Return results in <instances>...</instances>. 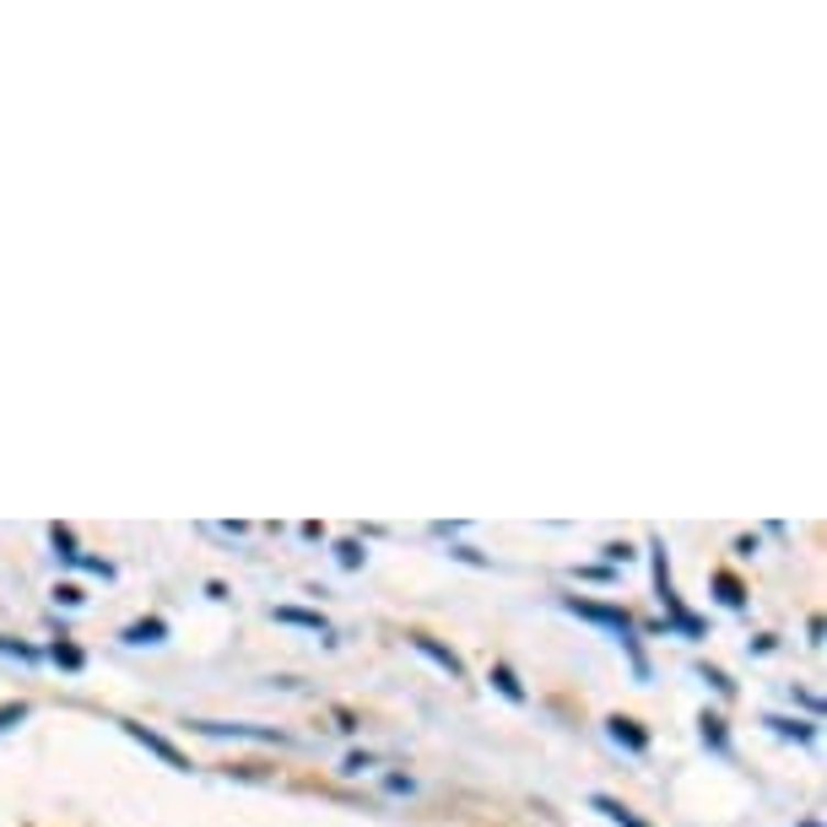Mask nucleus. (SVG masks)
I'll return each mask as SVG.
<instances>
[{
	"label": "nucleus",
	"instance_id": "1",
	"mask_svg": "<svg viewBox=\"0 0 827 827\" xmlns=\"http://www.w3.org/2000/svg\"><path fill=\"white\" fill-rule=\"evenodd\" d=\"M573 617H584V622H595V628H606V633H617V643L628 649V660H633L638 676H649V665H643V654H638V633H633V617L628 611H611V606H595V600H578V595H569L563 600Z\"/></svg>",
	"mask_w": 827,
	"mask_h": 827
},
{
	"label": "nucleus",
	"instance_id": "2",
	"mask_svg": "<svg viewBox=\"0 0 827 827\" xmlns=\"http://www.w3.org/2000/svg\"><path fill=\"white\" fill-rule=\"evenodd\" d=\"M125 736H130V741H141V747H146L152 758H163L168 768H190V758H185L179 747H168V741H163V736H152L146 725H130V719H125Z\"/></svg>",
	"mask_w": 827,
	"mask_h": 827
},
{
	"label": "nucleus",
	"instance_id": "3",
	"mask_svg": "<svg viewBox=\"0 0 827 827\" xmlns=\"http://www.w3.org/2000/svg\"><path fill=\"white\" fill-rule=\"evenodd\" d=\"M411 649H417V654H428V660H433V665H439L444 676H465L460 654H454V649H444V643H433L428 633H417V638H411Z\"/></svg>",
	"mask_w": 827,
	"mask_h": 827
},
{
	"label": "nucleus",
	"instance_id": "4",
	"mask_svg": "<svg viewBox=\"0 0 827 827\" xmlns=\"http://www.w3.org/2000/svg\"><path fill=\"white\" fill-rule=\"evenodd\" d=\"M606 736H611V741H617V747H628V752H649V736H643V730H638L633 719H622V714H617V719H606Z\"/></svg>",
	"mask_w": 827,
	"mask_h": 827
},
{
	"label": "nucleus",
	"instance_id": "5",
	"mask_svg": "<svg viewBox=\"0 0 827 827\" xmlns=\"http://www.w3.org/2000/svg\"><path fill=\"white\" fill-rule=\"evenodd\" d=\"M195 730H206V736H244V741H282L276 730H255V725H217V719H195Z\"/></svg>",
	"mask_w": 827,
	"mask_h": 827
},
{
	"label": "nucleus",
	"instance_id": "6",
	"mask_svg": "<svg viewBox=\"0 0 827 827\" xmlns=\"http://www.w3.org/2000/svg\"><path fill=\"white\" fill-rule=\"evenodd\" d=\"M276 622H293V628H309V633L330 638V622L319 611H298V606H276Z\"/></svg>",
	"mask_w": 827,
	"mask_h": 827
},
{
	"label": "nucleus",
	"instance_id": "7",
	"mask_svg": "<svg viewBox=\"0 0 827 827\" xmlns=\"http://www.w3.org/2000/svg\"><path fill=\"white\" fill-rule=\"evenodd\" d=\"M589 806H595V812H600L606 823H617V827H649V823H638V817L628 812V806H622V801H611V795H595Z\"/></svg>",
	"mask_w": 827,
	"mask_h": 827
},
{
	"label": "nucleus",
	"instance_id": "8",
	"mask_svg": "<svg viewBox=\"0 0 827 827\" xmlns=\"http://www.w3.org/2000/svg\"><path fill=\"white\" fill-rule=\"evenodd\" d=\"M163 638H168L163 617H146V622H130L125 628V643H163Z\"/></svg>",
	"mask_w": 827,
	"mask_h": 827
},
{
	"label": "nucleus",
	"instance_id": "9",
	"mask_svg": "<svg viewBox=\"0 0 827 827\" xmlns=\"http://www.w3.org/2000/svg\"><path fill=\"white\" fill-rule=\"evenodd\" d=\"M487 682H493V687H498L509 703H525V687H519V676H514L509 665H493V676H487Z\"/></svg>",
	"mask_w": 827,
	"mask_h": 827
},
{
	"label": "nucleus",
	"instance_id": "10",
	"mask_svg": "<svg viewBox=\"0 0 827 827\" xmlns=\"http://www.w3.org/2000/svg\"><path fill=\"white\" fill-rule=\"evenodd\" d=\"M703 741H708L714 752H725V747H730V741H725V719H719V714H703Z\"/></svg>",
	"mask_w": 827,
	"mask_h": 827
},
{
	"label": "nucleus",
	"instance_id": "11",
	"mask_svg": "<svg viewBox=\"0 0 827 827\" xmlns=\"http://www.w3.org/2000/svg\"><path fill=\"white\" fill-rule=\"evenodd\" d=\"M49 541H55V552H60L65 563H81V552H76V536H70L65 525H55V530H49Z\"/></svg>",
	"mask_w": 827,
	"mask_h": 827
},
{
	"label": "nucleus",
	"instance_id": "12",
	"mask_svg": "<svg viewBox=\"0 0 827 827\" xmlns=\"http://www.w3.org/2000/svg\"><path fill=\"white\" fill-rule=\"evenodd\" d=\"M768 725H773L779 736H795V741H812V736H817V725H795V719H768Z\"/></svg>",
	"mask_w": 827,
	"mask_h": 827
},
{
	"label": "nucleus",
	"instance_id": "13",
	"mask_svg": "<svg viewBox=\"0 0 827 827\" xmlns=\"http://www.w3.org/2000/svg\"><path fill=\"white\" fill-rule=\"evenodd\" d=\"M0 654H16V660H38L33 643H16V638H0Z\"/></svg>",
	"mask_w": 827,
	"mask_h": 827
},
{
	"label": "nucleus",
	"instance_id": "14",
	"mask_svg": "<svg viewBox=\"0 0 827 827\" xmlns=\"http://www.w3.org/2000/svg\"><path fill=\"white\" fill-rule=\"evenodd\" d=\"M49 654H55V660H60V665H70V671H76V665H81V649H70V643H55V649H49Z\"/></svg>",
	"mask_w": 827,
	"mask_h": 827
},
{
	"label": "nucleus",
	"instance_id": "15",
	"mask_svg": "<svg viewBox=\"0 0 827 827\" xmlns=\"http://www.w3.org/2000/svg\"><path fill=\"white\" fill-rule=\"evenodd\" d=\"M335 552H341V563H346V569H357V563H363V547H357V541H341Z\"/></svg>",
	"mask_w": 827,
	"mask_h": 827
},
{
	"label": "nucleus",
	"instance_id": "16",
	"mask_svg": "<svg viewBox=\"0 0 827 827\" xmlns=\"http://www.w3.org/2000/svg\"><path fill=\"white\" fill-rule=\"evenodd\" d=\"M719 600H725V606H741V584H736V578H719Z\"/></svg>",
	"mask_w": 827,
	"mask_h": 827
},
{
	"label": "nucleus",
	"instance_id": "17",
	"mask_svg": "<svg viewBox=\"0 0 827 827\" xmlns=\"http://www.w3.org/2000/svg\"><path fill=\"white\" fill-rule=\"evenodd\" d=\"M27 719V708L22 703H11V708H0V730H11V725H22Z\"/></svg>",
	"mask_w": 827,
	"mask_h": 827
},
{
	"label": "nucleus",
	"instance_id": "18",
	"mask_svg": "<svg viewBox=\"0 0 827 827\" xmlns=\"http://www.w3.org/2000/svg\"><path fill=\"white\" fill-rule=\"evenodd\" d=\"M698 676L714 687V693H730V676H725V671H698Z\"/></svg>",
	"mask_w": 827,
	"mask_h": 827
},
{
	"label": "nucleus",
	"instance_id": "19",
	"mask_svg": "<svg viewBox=\"0 0 827 827\" xmlns=\"http://www.w3.org/2000/svg\"><path fill=\"white\" fill-rule=\"evenodd\" d=\"M55 600H60V606H81V589H76V584H60Z\"/></svg>",
	"mask_w": 827,
	"mask_h": 827
},
{
	"label": "nucleus",
	"instance_id": "20",
	"mask_svg": "<svg viewBox=\"0 0 827 827\" xmlns=\"http://www.w3.org/2000/svg\"><path fill=\"white\" fill-rule=\"evenodd\" d=\"M363 768H374V758H368V752H357V758H346V768H341V773H363Z\"/></svg>",
	"mask_w": 827,
	"mask_h": 827
},
{
	"label": "nucleus",
	"instance_id": "21",
	"mask_svg": "<svg viewBox=\"0 0 827 827\" xmlns=\"http://www.w3.org/2000/svg\"><path fill=\"white\" fill-rule=\"evenodd\" d=\"M801 827H817V823H812V817H806V823H801Z\"/></svg>",
	"mask_w": 827,
	"mask_h": 827
}]
</instances>
